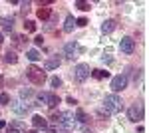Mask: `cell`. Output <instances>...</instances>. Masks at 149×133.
Instances as JSON below:
<instances>
[{
  "instance_id": "1",
  "label": "cell",
  "mask_w": 149,
  "mask_h": 133,
  "mask_svg": "<svg viewBox=\"0 0 149 133\" xmlns=\"http://www.w3.org/2000/svg\"><path fill=\"white\" fill-rule=\"evenodd\" d=\"M103 107H105L107 113H119L123 109V101H121V97L117 93H107L103 97Z\"/></svg>"
},
{
  "instance_id": "2",
  "label": "cell",
  "mask_w": 149,
  "mask_h": 133,
  "mask_svg": "<svg viewBox=\"0 0 149 133\" xmlns=\"http://www.w3.org/2000/svg\"><path fill=\"white\" fill-rule=\"evenodd\" d=\"M26 78L30 79L32 84H36V86H42V84L46 81V72L40 70L38 66H30L26 70Z\"/></svg>"
},
{
  "instance_id": "3",
  "label": "cell",
  "mask_w": 149,
  "mask_h": 133,
  "mask_svg": "<svg viewBox=\"0 0 149 133\" xmlns=\"http://www.w3.org/2000/svg\"><path fill=\"white\" fill-rule=\"evenodd\" d=\"M48 105L50 109H54L58 103H60V97H58V93L54 91H42V93H38V103L36 105Z\"/></svg>"
},
{
  "instance_id": "4",
  "label": "cell",
  "mask_w": 149,
  "mask_h": 133,
  "mask_svg": "<svg viewBox=\"0 0 149 133\" xmlns=\"http://www.w3.org/2000/svg\"><path fill=\"white\" fill-rule=\"evenodd\" d=\"M90 66L88 64H78V66L74 68V79L78 81V84H81V81H86V79L90 78Z\"/></svg>"
},
{
  "instance_id": "5",
  "label": "cell",
  "mask_w": 149,
  "mask_h": 133,
  "mask_svg": "<svg viewBox=\"0 0 149 133\" xmlns=\"http://www.w3.org/2000/svg\"><path fill=\"white\" fill-rule=\"evenodd\" d=\"M127 117H129V121H141L143 119V105L141 103H133L129 109H127Z\"/></svg>"
},
{
  "instance_id": "6",
  "label": "cell",
  "mask_w": 149,
  "mask_h": 133,
  "mask_svg": "<svg viewBox=\"0 0 149 133\" xmlns=\"http://www.w3.org/2000/svg\"><path fill=\"white\" fill-rule=\"evenodd\" d=\"M125 88H127V76L125 74H119V76H115V78L111 79V89H113V93L123 91Z\"/></svg>"
},
{
  "instance_id": "7",
  "label": "cell",
  "mask_w": 149,
  "mask_h": 133,
  "mask_svg": "<svg viewBox=\"0 0 149 133\" xmlns=\"http://www.w3.org/2000/svg\"><path fill=\"white\" fill-rule=\"evenodd\" d=\"M8 105H10V109L14 111L16 115H26V113L30 111V105L24 103V101H10Z\"/></svg>"
},
{
  "instance_id": "8",
  "label": "cell",
  "mask_w": 149,
  "mask_h": 133,
  "mask_svg": "<svg viewBox=\"0 0 149 133\" xmlns=\"http://www.w3.org/2000/svg\"><path fill=\"white\" fill-rule=\"evenodd\" d=\"M119 48H121V52H123V54H133V50H135V40H133V38H129V36H125V38H121Z\"/></svg>"
},
{
  "instance_id": "9",
  "label": "cell",
  "mask_w": 149,
  "mask_h": 133,
  "mask_svg": "<svg viewBox=\"0 0 149 133\" xmlns=\"http://www.w3.org/2000/svg\"><path fill=\"white\" fill-rule=\"evenodd\" d=\"M6 133H26V125L22 121H12L6 125Z\"/></svg>"
},
{
  "instance_id": "10",
  "label": "cell",
  "mask_w": 149,
  "mask_h": 133,
  "mask_svg": "<svg viewBox=\"0 0 149 133\" xmlns=\"http://www.w3.org/2000/svg\"><path fill=\"white\" fill-rule=\"evenodd\" d=\"M32 125H34V129H46L48 119L42 117V115H34V117H32Z\"/></svg>"
},
{
  "instance_id": "11",
  "label": "cell",
  "mask_w": 149,
  "mask_h": 133,
  "mask_svg": "<svg viewBox=\"0 0 149 133\" xmlns=\"http://www.w3.org/2000/svg\"><path fill=\"white\" fill-rule=\"evenodd\" d=\"M60 64H62V60H60L58 56H52V58H48V60H46L44 70H56V68H60Z\"/></svg>"
},
{
  "instance_id": "12",
  "label": "cell",
  "mask_w": 149,
  "mask_h": 133,
  "mask_svg": "<svg viewBox=\"0 0 149 133\" xmlns=\"http://www.w3.org/2000/svg\"><path fill=\"white\" fill-rule=\"evenodd\" d=\"M64 50H66V58L68 60H76V50H78V44L76 42H68Z\"/></svg>"
},
{
  "instance_id": "13",
  "label": "cell",
  "mask_w": 149,
  "mask_h": 133,
  "mask_svg": "<svg viewBox=\"0 0 149 133\" xmlns=\"http://www.w3.org/2000/svg\"><path fill=\"white\" fill-rule=\"evenodd\" d=\"M115 26H117V24H115V20H105V22L102 24V28H100V30H102L103 34H111L115 30Z\"/></svg>"
},
{
  "instance_id": "14",
  "label": "cell",
  "mask_w": 149,
  "mask_h": 133,
  "mask_svg": "<svg viewBox=\"0 0 149 133\" xmlns=\"http://www.w3.org/2000/svg\"><path fill=\"white\" fill-rule=\"evenodd\" d=\"M0 26H2L4 32H12V28H14V18H0Z\"/></svg>"
},
{
  "instance_id": "15",
  "label": "cell",
  "mask_w": 149,
  "mask_h": 133,
  "mask_svg": "<svg viewBox=\"0 0 149 133\" xmlns=\"http://www.w3.org/2000/svg\"><path fill=\"white\" fill-rule=\"evenodd\" d=\"M74 26H76V18H74L72 14H68V16H66V22H64V32H72Z\"/></svg>"
},
{
  "instance_id": "16",
  "label": "cell",
  "mask_w": 149,
  "mask_h": 133,
  "mask_svg": "<svg viewBox=\"0 0 149 133\" xmlns=\"http://www.w3.org/2000/svg\"><path fill=\"white\" fill-rule=\"evenodd\" d=\"M36 14H38V18H40V20H48V18L52 16V10H50V8H46V6H42V8H38V12H36Z\"/></svg>"
},
{
  "instance_id": "17",
  "label": "cell",
  "mask_w": 149,
  "mask_h": 133,
  "mask_svg": "<svg viewBox=\"0 0 149 133\" xmlns=\"http://www.w3.org/2000/svg\"><path fill=\"white\" fill-rule=\"evenodd\" d=\"M90 76L95 79H103V78H109V72H105V70H92Z\"/></svg>"
},
{
  "instance_id": "18",
  "label": "cell",
  "mask_w": 149,
  "mask_h": 133,
  "mask_svg": "<svg viewBox=\"0 0 149 133\" xmlns=\"http://www.w3.org/2000/svg\"><path fill=\"white\" fill-rule=\"evenodd\" d=\"M4 62H6V64H16V62H18L16 52H10V50H8V52L4 54Z\"/></svg>"
},
{
  "instance_id": "19",
  "label": "cell",
  "mask_w": 149,
  "mask_h": 133,
  "mask_svg": "<svg viewBox=\"0 0 149 133\" xmlns=\"http://www.w3.org/2000/svg\"><path fill=\"white\" fill-rule=\"evenodd\" d=\"M20 97H22V100H32V97H34V89H30V88L20 89Z\"/></svg>"
},
{
  "instance_id": "20",
  "label": "cell",
  "mask_w": 149,
  "mask_h": 133,
  "mask_svg": "<svg viewBox=\"0 0 149 133\" xmlns=\"http://www.w3.org/2000/svg\"><path fill=\"white\" fill-rule=\"evenodd\" d=\"M26 56H28V60H30V62H38V60L42 58L38 50H28V52H26Z\"/></svg>"
},
{
  "instance_id": "21",
  "label": "cell",
  "mask_w": 149,
  "mask_h": 133,
  "mask_svg": "<svg viewBox=\"0 0 149 133\" xmlns=\"http://www.w3.org/2000/svg\"><path fill=\"white\" fill-rule=\"evenodd\" d=\"M76 121H78V123H86V121H88V115H86L81 109H78V111H76Z\"/></svg>"
},
{
  "instance_id": "22",
  "label": "cell",
  "mask_w": 149,
  "mask_h": 133,
  "mask_svg": "<svg viewBox=\"0 0 149 133\" xmlns=\"http://www.w3.org/2000/svg\"><path fill=\"white\" fill-rule=\"evenodd\" d=\"M76 8H80V10H90V8H92V4H90V2H84V0H78V2H76Z\"/></svg>"
},
{
  "instance_id": "23",
  "label": "cell",
  "mask_w": 149,
  "mask_h": 133,
  "mask_svg": "<svg viewBox=\"0 0 149 133\" xmlns=\"http://www.w3.org/2000/svg\"><path fill=\"white\" fill-rule=\"evenodd\" d=\"M24 28H26V32H34V30H36V22H34V20H26Z\"/></svg>"
},
{
  "instance_id": "24",
  "label": "cell",
  "mask_w": 149,
  "mask_h": 133,
  "mask_svg": "<svg viewBox=\"0 0 149 133\" xmlns=\"http://www.w3.org/2000/svg\"><path fill=\"white\" fill-rule=\"evenodd\" d=\"M0 103H4V105H8V103H10V95H8L6 91H2V93H0Z\"/></svg>"
},
{
  "instance_id": "25",
  "label": "cell",
  "mask_w": 149,
  "mask_h": 133,
  "mask_svg": "<svg viewBox=\"0 0 149 133\" xmlns=\"http://www.w3.org/2000/svg\"><path fill=\"white\" fill-rule=\"evenodd\" d=\"M50 86H52V88H60V86H62V79L58 78V76H54V78L50 79Z\"/></svg>"
},
{
  "instance_id": "26",
  "label": "cell",
  "mask_w": 149,
  "mask_h": 133,
  "mask_svg": "<svg viewBox=\"0 0 149 133\" xmlns=\"http://www.w3.org/2000/svg\"><path fill=\"white\" fill-rule=\"evenodd\" d=\"M76 26H80V28L88 26V18H78V20H76Z\"/></svg>"
},
{
  "instance_id": "27",
  "label": "cell",
  "mask_w": 149,
  "mask_h": 133,
  "mask_svg": "<svg viewBox=\"0 0 149 133\" xmlns=\"http://www.w3.org/2000/svg\"><path fill=\"white\" fill-rule=\"evenodd\" d=\"M34 44L36 46H42V44H44V38H42V36H36V38H34Z\"/></svg>"
},
{
  "instance_id": "28",
  "label": "cell",
  "mask_w": 149,
  "mask_h": 133,
  "mask_svg": "<svg viewBox=\"0 0 149 133\" xmlns=\"http://www.w3.org/2000/svg\"><path fill=\"white\" fill-rule=\"evenodd\" d=\"M46 133H58L56 127H46Z\"/></svg>"
},
{
  "instance_id": "29",
  "label": "cell",
  "mask_w": 149,
  "mask_h": 133,
  "mask_svg": "<svg viewBox=\"0 0 149 133\" xmlns=\"http://www.w3.org/2000/svg\"><path fill=\"white\" fill-rule=\"evenodd\" d=\"M2 127H6V121H2V119H0V129H2Z\"/></svg>"
},
{
  "instance_id": "30",
  "label": "cell",
  "mask_w": 149,
  "mask_h": 133,
  "mask_svg": "<svg viewBox=\"0 0 149 133\" xmlns=\"http://www.w3.org/2000/svg\"><path fill=\"white\" fill-rule=\"evenodd\" d=\"M2 84H4V78H2V76H0V88H2Z\"/></svg>"
},
{
  "instance_id": "31",
  "label": "cell",
  "mask_w": 149,
  "mask_h": 133,
  "mask_svg": "<svg viewBox=\"0 0 149 133\" xmlns=\"http://www.w3.org/2000/svg\"><path fill=\"white\" fill-rule=\"evenodd\" d=\"M2 42H4V36H2V34H0V44H2Z\"/></svg>"
},
{
  "instance_id": "32",
  "label": "cell",
  "mask_w": 149,
  "mask_h": 133,
  "mask_svg": "<svg viewBox=\"0 0 149 133\" xmlns=\"http://www.w3.org/2000/svg\"><path fill=\"white\" fill-rule=\"evenodd\" d=\"M26 133H38V131H36V129H32V131H26Z\"/></svg>"
}]
</instances>
